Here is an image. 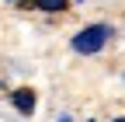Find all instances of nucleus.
Here are the masks:
<instances>
[{"label": "nucleus", "instance_id": "nucleus-1", "mask_svg": "<svg viewBox=\"0 0 125 122\" xmlns=\"http://www.w3.org/2000/svg\"><path fill=\"white\" fill-rule=\"evenodd\" d=\"M115 35V28L111 24H87L80 28V32L73 35V52H80V56H94V52H101L108 38Z\"/></svg>", "mask_w": 125, "mask_h": 122}, {"label": "nucleus", "instance_id": "nucleus-2", "mask_svg": "<svg viewBox=\"0 0 125 122\" xmlns=\"http://www.w3.org/2000/svg\"><path fill=\"white\" fill-rule=\"evenodd\" d=\"M10 101H14V108H18L21 115H31V112H35V91H31V87H18L10 94Z\"/></svg>", "mask_w": 125, "mask_h": 122}, {"label": "nucleus", "instance_id": "nucleus-3", "mask_svg": "<svg viewBox=\"0 0 125 122\" xmlns=\"http://www.w3.org/2000/svg\"><path fill=\"white\" fill-rule=\"evenodd\" d=\"M70 0H28V7H38V11H66Z\"/></svg>", "mask_w": 125, "mask_h": 122}, {"label": "nucleus", "instance_id": "nucleus-4", "mask_svg": "<svg viewBox=\"0 0 125 122\" xmlns=\"http://www.w3.org/2000/svg\"><path fill=\"white\" fill-rule=\"evenodd\" d=\"M59 122H70V115H59Z\"/></svg>", "mask_w": 125, "mask_h": 122}, {"label": "nucleus", "instance_id": "nucleus-5", "mask_svg": "<svg viewBox=\"0 0 125 122\" xmlns=\"http://www.w3.org/2000/svg\"><path fill=\"white\" fill-rule=\"evenodd\" d=\"M111 122H125V115H118V119H111Z\"/></svg>", "mask_w": 125, "mask_h": 122}]
</instances>
